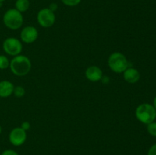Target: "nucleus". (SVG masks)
I'll use <instances>...</instances> for the list:
<instances>
[{
	"instance_id": "13",
	"label": "nucleus",
	"mask_w": 156,
	"mask_h": 155,
	"mask_svg": "<svg viewBox=\"0 0 156 155\" xmlns=\"http://www.w3.org/2000/svg\"><path fill=\"white\" fill-rule=\"evenodd\" d=\"M10 65L9 59L4 55H0V69H6Z\"/></svg>"
},
{
	"instance_id": "15",
	"label": "nucleus",
	"mask_w": 156,
	"mask_h": 155,
	"mask_svg": "<svg viewBox=\"0 0 156 155\" xmlns=\"http://www.w3.org/2000/svg\"><path fill=\"white\" fill-rule=\"evenodd\" d=\"M147 131L151 135L156 137V122H152L148 124Z\"/></svg>"
},
{
	"instance_id": "6",
	"label": "nucleus",
	"mask_w": 156,
	"mask_h": 155,
	"mask_svg": "<svg viewBox=\"0 0 156 155\" xmlns=\"http://www.w3.org/2000/svg\"><path fill=\"white\" fill-rule=\"evenodd\" d=\"M37 21L43 27H50L54 24L56 16L54 12L50 11L48 8L41 9L37 13Z\"/></svg>"
},
{
	"instance_id": "7",
	"label": "nucleus",
	"mask_w": 156,
	"mask_h": 155,
	"mask_svg": "<svg viewBox=\"0 0 156 155\" xmlns=\"http://www.w3.org/2000/svg\"><path fill=\"white\" fill-rule=\"evenodd\" d=\"M9 138L11 144L14 146H21L27 139V133L21 127H17L11 131Z\"/></svg>"
},
{
	"instance_id": "9",
	"label": "nucleus",
	"mask_w": 156,
	"mask_h": 155,
	"mask_svg": "<svg viewBox=\"0 0 156 155\" xmlns=\"http://www.w3.org/2000/svg\"><path fill=\"white\" fill-rule=\"evenodd\" d=\"M85 76L90 81L96 82L101 80L103 78V72L99 67L96 65H91L88 67L85 71Z\"/></svg>"
},
{
	"instance_id": "11",
	"label": "nucleus",
	"mask_w": 156,
	"mask_h": 155,
	"mask_svg": "<svg viewBox=\"0 0 156 155\" xmlns=\"http://www.w3.org/2000/svg\"><path fill=\"white\" fill-rule=\"evenodd\" d=\"M14 85L9 81H0V97L5 98L9 97L13 94Z\"/></svg>"
},
{
	"instance_id": "14",
	"label": "nucleus",
	"mask_w": 156,
	"mask_h": 155,
	"mask_svg": "<svg viewBox=\"0 0 156 155\" xmlns=\"http://www.w3.org/2000/svg\"><path fill=\"white\" fill-rule=\"evenodd\" d=\"M13 94L16 97H22L25 94V90L21 86L15 87L14 88Z\"/></svg>"
},
{
	"instance_id": "16",
	"label": "nucleus",
	"mask_w": 156,
	"mask_h": 155,
	"mask_svg": "<svg viewBox=\"0 0 156 155\" xmlns=\"http://www.w3.org/2000/svg\"><path fill=\"white\" fill-rule=\"evenodd\" d=\"M61 1L64 5L69 6V7L78 5L81 2V0H61Z\"/></svg>"
},
{
	"instance_id": "4",
	"label": "nucleus",
	"mask_w": 156,
	"mask_h": 155,
	"mask_svg": "<svg viewBox=\"0 0 156 155\" xmlns=\"http://www.w3.org/2000/svg\"><path fill=\"white\" fill-rule=\"evenodd\" d=\"M108 65L114 72L123 73L128 68V61L123 53L115 52L110 55Z\"/></svg>"
},
{
	"instance_id": "19",
	"label": "nucleus",
	"mask_w": 156,
	"mask_h": 155,
	"mask_svg": "<svg viewBox=\"0 0 156 155\" xmlns=\"http://www.w3.org/2000/svg\"><path fill=\"white\" fill-rule=\"evenodd\" d=\"M147 155H156V144H153V145L149 148Z\"/></svg>"
},
{
	"instance_id": "1",
	"label": "nucleus",
	"mask_w": 156,
	"mask_h": 155,
	"mask_svg": "<svg viewBox=\"0 0 156 155\" xmlns=\"http://www.w3.org/2000/svg\"><path fill=\"white\" fill-rule=\"evenodd\" d=\"M9 67L14 74L17 76H24L30 72L31 62L27 56L18 55L12 59Z\"/></svg>"
},
{
	"instance_id": "8",
	"label": "nucleus",
	"mask_w": 156,
	"mask_h": 155,
	"mask_svg": "<svg viewBox=\"0 0 156 155\" xmlns=\"http://www.w3.org/2000/svg\"><path fill=\"white\" fill-rule=\"evenodd\" d=\"M20 36L21 41L25 43H32L37 39L38 31L33 26H27L22 29Z\"/></svg>"
},
{
	"instance_id": "21",
	"label": "nucleus",
	"mask_w": 156,
	"mask_h": 155,
	"mask_svg": "<svg viewBox=\"0 0 156 155\" xmlns=\"http://www.w3.org/2000/svg\"><path fill=\"white\" fill-rule=\"evenodd\" d=\"M154 107H155V109H156V97H155V99H154Z\"/></svg>"
},
{
	"instance_id": "18",
	"label": "nucleus",
	"mask_w": 156,
	"mask_h": 155,
	"mask_svg": "<svg viewBox=\"0 0 156 155\" xmlns=\"http://www.w3.org/2000/svg\"><path fill=\"white\" fill-rule=\"evenodd\" d=\"M1 155H18V153L16 151H15V150L9 149V150H4Z\"/></svg>"
},
{
	"instance_id": "5",
	"label": "nucleus",
	"mask_w": 156,
	"mask_h": 155,
	"mask_svg": "<svg viewBox=\"0 0 156 155\" xmlns=\"http://www.w3.org/2000/svg\"><path fill=\"white\" fill-rule=\"evenodd\" d=\"M2 48L7 54L12 56H16L22 51V43L17 38L9 37L5 40L3 42Z\"/></svg>"
},
{
	"instance_id": "23",
	"label": "nucleus",
	"mask_w": 156,
	"mask_h": 155,
	"mask_svg": "<svg viewBox=\"0 0 156 155\" xmlns=\"http://www.w3.org/2000/svg\"><path fill=\"white\" fill-rule=\"evenodd\" d=\"M2 2H0V7H2Z\"/></svg>"
},
{
	"instance_id": "12",
	"label": "nucleus",
	"mask_w": 156,
	"mask_h": 155,
	"mask_svg": "<svg viewBox=\"0 0 156 155\" xmlns=\"http://www.w3.org/2000/svg\"><path fill=\"white\" fill-rule=\"evenodd\" d=\"M30 7L29 0H16L15 2V9L20 12H25Z\"/></svg>"
},
{
	"instance_id": "2",
	"label": "nucleus",
	"mask_w": 156,
	"mask_h": 155,
	"mask_svg": "<svg viewBox=\"0 0 156 155\" xmlns=\"http://www.w3.org/2000/svg\"><path fill=\"white\" fill-rule=\"evenodd\" d=\"M24 18L21 12L16 9H11L6 11L3 15V23L8 28L17 30L22 26Z\"/></svg>"
},
{
	"instance_id": "10",
	"label": "nucleus",
	"mask_w": 156,
	"mask_h": 155,
	"mask_svg": "<svg viewBox=\"0 0 156 155\" xmlns=\"http://www.w3.org/2000/svg\"><path fill=\"white\" fill-rule=\"evenodd\" d=\"M123 73L124 80L129 84L136 83L140 78V72L134 68H127Z\"/></svg>"
},
{
	"instance_id": "3",
	"label": "nucleus",
	"mask_w": 156,
	"mask_h": 155,
	"mask_svg": "<svg viewBox=\"0 0 156 155\" xmlns=\"http://www.w3.org/2000/svg\"><path fill=\"white\" fill-rule=\"evenodd\" d=\"M136 116L139 121L148 125L155 119L156 109L152 105L143 103L136 109Z\"/></svg>"
},
{
	"instance_id": "17",
	"label": "nucleus",
	"mask_w": 156,
	"mask_h": 155,
	"mask_svg": "<svg viewBox=\"0 0 156 155\" xmlns=\"http://www.w3.org/2000/svg\"><path fill=\"white\" fill-rule=\"evenodd\" d=\"M21 129H24V131H27L28 129H30V124L29 122L25 121V122H23L21 125Z\"/></svg>"
},
{
	"instance_id": "24",
	"label": "nucleus",
	"mask_w": 156,
	"mask_h": 155,
	"mask_svg": "<svg viewBox=\"0 0 156 155\" xmlns=\"http://www.w3.org/2000/svg\"><path fill=\"white\" fill-rule=\"evenodd\" d=\"M4 1H5V0H0V2H3Z\"/></svg>"
},
{
	"instance_id": "22",
	"label": "nucleus",
	"mask_w": 156,
	"mask_h": 155,
	"mask_svg": "<svg viewBox=\"0 0 156 155\" xmlns=\"http://www.w3.org/2000/svg\"><path fill=\"white\" fill-rule=\"evenodd\" d=\"M2 133V127H1V126H0V134Z\"/></svg>"
},
{
	"instance_id": "20",
	"label": "nucleus",
	"mask_w": 156,
	"mask_h": 155,
	"mask_svg": "<svg viewBox=\"0 0 156 155\" xmlns=\"http://www.w3.org/2000/svg\"><path fill=\"white\" fill-rule=\"evenodd\" d=\"M48 9H50V11H52L53 12H54L55 11L57 10L58 5L56 4V3H51V4L50 5V6H49Z\"/></svg>"
}]
</instances>
